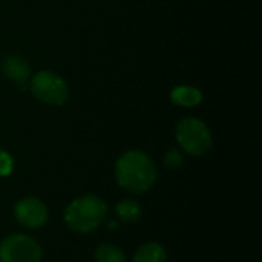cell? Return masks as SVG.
Instances as JSON below:
<instances>
[{
  "instance_id": "cell-1",
  "label": "cell",
  "mask_w": 262,
  "mask_h": 262,
  "mask_svg": "<svg viewBox=\"0 0 262 262\" xmlns=\"http://www.w3.org/2000/svg\"><path fill=\"white\" fill-rule=\"evenodd\" d=\"M115 177L124 190L132 193H144L157 181V167L144 152L129 150L118 158Z\"/></svg>"
},
{
  "instance_id": "cell-2",
  "label": "cell",
  "mask_w": 262,
  "mask_h": 262,
  "mask_svg": "<svg viewBox=\"0 0 262 262\" xmlns=\"http://www.w3.org/2000/svg\"><path fill=\"white\" fill-rule=\"evenodd\" d=\"M107 206L95 195H84L74 200L64 210L68 227L77 233H91L106 220Z\"/></svg>"
},
{
  "instance_id": "cell-3",
  "label": "cell",
  "mask_w": 262,
  "mask_h": 262,
  "mask_svg": "<svg viewBox=\"0 0 262 262\" xmlns=\"http://www.w3.org/2000/svg\"><path fill=\"white\" fill-rule=\"evenodd\" d=\"M177 140L180 146L193 157L207 154L213 144L209 127L196 118H186L177 126Z\"/></svg>"
},
{
  "instance_id": "cell-4",
  "label": "cell",
  "mask_w": 262,
  "mask_h": 262,
  "mask_svg": "<svg viewBox=\"0 0 262 262\" xmlns=\"http://www.w3.org/2000/svg\"><path fill=\"white\" fill-rule=\"evenodd\" d=\"M41 249L35 239L23 233H14L0 243V262H40Z\"/></svg>"
},
{
  "instance_id": "cell-5",
  "label": "cell",
  "mask_w": 262,
  "mask_h": 262,
  "mask_svg": "<svg viewBox=\"0 0 262 262\" xmlns=\"http://www.w3.org/2000/svg\"><path fill=\"white\" fill-rule=\"evenodd\" d=\"M31 91L40 101L60 106L68 100V86L64 80L51 71H41L31 80Z\"/></svg>"
},
{
  "instance_id": "cell-6",
  "label": "cell",
  "mask_w": 262,
  "mask_h": 262,
  "mask_svg": "<svg viewBox=\"0 0 262 262\" xmlns=\"http://www.w3.org/2000/svg\"><path fill=\"white\" fill-rule=\"evenodd\" d=\"M14 216L21 226L28 229H38L48 221V209L41 200L28 196L15 204Z\"/></svg>"
},
{
  "instance_id": "cell-7",
  "label": "cell",
  "mask_w": 262,
  "mask_h": 262,
  "mask_svg": "<svg viewBox=\"0 0 262 262\" xmlns=\"http://www.w3.org/2000/svg\"><path fill=\"white\" fill-rule=\"evenodd\" d=\"M3 74L12 80L14 83H17L18 86H25L28 77H29V66L26 64V61L17 55H11L8 58L3 60L2 64Z\"/></svg>"
},
{
  "instance_id": "cell-8",
  "label": "cell",
  "mask_w": 262,
  "mask_h": 262,
  "mask_svg": "<svg viewBox=\"0 0 262 262\" xmlns=\"http://www.w3.org/2000/svg\"><path fill=\"white\" fill-rule=\"evenodd\" d=\"M130 262H167V253L161 244L147 243L137 250Z\"/></svg>"
},
{
  "instance_id": "cell-9",
  "label": "cell",
  "mask_w": 262,
  "mask_h": 262,
  "mask_svg": "<svg viewBox=\"0 0 262 262\" xmlns=\"http://www.w3.org/2000/svg\"><path fill=\"white\" fill-rule=\"evenodd\" d=\"M115 212H117V216L126 224L137 223L143 215V209L138 204V201H135V200H123V201H120L117 204V207H115Z\"/></svg>"
},
{
  "instance_id": "cell-10",
  "label": "cell",
  "mask_w": 262,
  "mask_h": 262,
  "mask_svg": "<svg viewBox=\"0 0 262 262\" xmlns=\"http://www.w3.org/2000/svg\"><path fill=\"white\" fill-rule=\"evenodd\" d=\"M201 100H203V94L195 88L178 86L172 91V101L180 106L192 107V106H196L198 103H201Z\"/></svg>"
},
{
  "instance_id": "cell-11",
  "label": "cell",
  "mask_w": 262,
  "mask_h": 262,
  "mask_svg": "<svg viewBox=\"0 0 262 262\" xmlns=\"http://www.w3.org/2000/svg\"><path fill=\"white\" fill-rule=\"evenodd\" d=\"M95 261L97 262H127L126 255L121 249L112 244H101L95 250Z\"/></svg>"
},
{
  "instance_id": "cell-12",
  "label": "cell",
  "mask_w": 262,
  "mask_h": 262,
  "mask_svg": "<svg viewBox=\"0 0 262 262\" xmlns=\"http://www.w3.org/2000/svg\"><path fill=\"white\" fill-rule=\"evenodd\" d=\"M164 164L169 167V169H178V167H181V164H183V155L180 154V150H177V149H170L167 154H166V157H164Z\"/></svg>"
},
{
  "instance_id": "cell-13",
  "label": "cell",
  "mask_w": 262,
  "mask_h": 262,
  "mask_svg": "<svg viewBox=\"0 0 262 262\" xmlns=\"http://www.w3.org/2000/svg\"><path fill=\"white\" fill-rule=\"evenodd\" d=\"M14 163L8 152L0 150V177H8L12 172Z\"/></svg>"
}]
</instances>
